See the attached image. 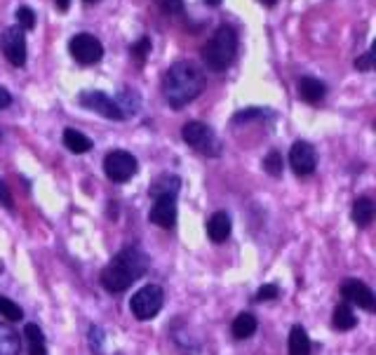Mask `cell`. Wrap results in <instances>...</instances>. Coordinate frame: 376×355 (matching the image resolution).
Listing matches in <instances>:
<instances>
[{"label":"cell","instance_id":"9c48e42d","mask_svg":"<svg viewBox=\"0 0 376 355\" xmlns=\"http://www.w3.org/2000/svg\"><path fill=\"white\" fill-rule=\"evenodd\" d=\"M3 54L8 57V62L21 69L26 64V36L24 29L19 26H10L3 33Z\"/></svg>","mask_w":376,"mask_h":355},{"label":"cell","instance_id":"f546056e","mask_svg":"<svg viewBox=\"0 0 376 355\" xmlns=\"http://www.w3.org/2000/svg\"><path fill=\"white\" fill-rule=\"evenodd\" d=\"M263 111L261 108H247V111H240V113L233 118V123H242V120H252V118H261Z\"/></svg>","mask_w":376,"mask_h":355},{"label":"cell","instance_id":"30bf717a","mask_svg":"<svg viewBox=\"0 0 376 355\" xmlns=\"http://www.w3.org/2000/svg\"><path fill=\"white\" fill-rule=\"evenodd\" d=\"M341 297L346 299L348 304H355L364 310H374L376 308V297L374 292L364 285L362 280H355V278H348L344 285H341Z\"/></svg>","mask_w":376,"mask_h":355},{"label":"cell","instance_id":"277c9868","mask_svg":"<svg viewBox=\"0 0 376 355\" xmlns=\"http://www.w3.org/2000/svg\"><path fill=\"white\" fill-rule=\"evenodd\" d=\"M165 304V292L163 287L158 285H143L134 297L130 299V308H132V315L137 320H153L156 315L160 313Z\"/></svg>","mask_w":376,"mask_h":355},{"label":"cell","instance_id":"cb8c5ba5","mask_svg":"<svg viewBox=\"0 0 376 355\" xmlns=\"http://www.w3.org/2000/svg\"><path fill=\"white\" fill-rule=\"evenodd\" d=\"M16 26L24 31H33L36 29V12L31 8H19L16 10Z\"/></svg>","mask_w":376,"mask_h":355},{"label":"cell","instance_id":"1f68e13d","mask_svg":"<svg viewBox=\"0 0 376 355\" xmlns=\"http://www.w3.org/2000/svg\"><path fill=\"white\" fill-rule=\"evenodd\" d=\"M90 346L94 351H102V327H92L90 330Z\"/></svg>","mask_w":376,"mask_h":355},{"label":"cell","instance_id":"d6986e66","mask_svg":"<svg viewBox=\"0 0 376 355\" xmlns=\"http://www.w3.org/2000/svg\"><path fill=\"white\" fill-rule=\"evenodd\" d=\"M179 186H181V179L174 174H163L156 184L151 186V196L153 198H160V196H172L176 198V193H179Z\"/></svg>","mask_w":376,"mask_h":355},{"label":"cell","instance_id":"484cf974","mask_svg":"<svg viewBox=\"0 0 376 355\" xmlns=\"http://www.w3.org/2000/svg\"><path fill=\"white\" fill-rule=\"evenodd\" d=\"M130 54L137 59V62H143V59L151 54V38H146V36H141L139 41L134 43V45L130 47Z\"/></svg>","mask_w":376,"mask_h":355},{"label":"cell","instance_id":"ac0fdd59","mask_svg":"<svg viewBox=\"0 0 376 355\" xmlns=\"http://www.w3.org/2000/svg\"><path fill=\"white\" fill-rule=\"evenodd\" d=\"M290 355H311V339L301 325H294L290 332Z\"/></svg>","mask_w":376,"mask_h":355},{"label":"cell","instance_id":"6da1fadb","mask_svg":"<svg viewBox=\"0 0 376 355\" xmlns=\"http://www.w3.org/2000/svg\"><path fill=\"white\" fill-rule=\"evenodd\" d=\"M204 90V76L196 64L176 62L163 76V97L172 108H184Z\"/></svg>","mask_w":376,"mask_h":355},{"label":"cell","instance_id":"d4e9b609","mask_svg":"<svg viewBox=\"0 0 376 355\" xmlns=\"http://www.w3.org/2000/svg\"><path fill=\"white\" fill-rule=\"evenodd\" d=\"M263 170H266L270 176H280L282 174V155H280V151H270L266 158H263Z\"/></svg>","mask_w":376,"mask_h":355},{"label":"cell","instance_id":"4fadbf2b","mask_svg":"<svg viewBox=\"0 0 376 355\" xmlns=\"http://www.w3.org/2000/svg\"><path fill=\"white\" fill-rule=\"evenodd\" d=\"M296 90H298V97L306 104H320L325 99V94H327L325 82H320L318 78H311V76L301 78V80L296 82Z\"/></svg>","mask_w":376,"mask_h":355},{"label":"cell","instance_id":"e575fe53","mask_svg":"<svg viewBox=\"0 0 376 355\" xmlns=\"http://www.w3.org/2000/svg\"><path fill=\"white\" fill-rule=\"evenodd\" d=\"M204 5H209V8H219L221 0H204Z\"/></svg>","mask_w":376,"mask_h":355},{"label":"cell","instance_id":"e0dca14e","mask_svg":"<svg viewBox=\"0 0 376 355\" xmlns=\"http://www.w3.org/2000/svg\"><path fill=\"white\" fill-rule=\"evenodd\" d=\"M21 339L10 325L0 323V355H19Z\"/></svg>","mask_w":376,"mask_h":355},{"label":"cell","instance_id":"7a4b0ae2","mask_svg":"<svg viewBox=\"0 0 376 355\" xmlns=\"http://www.w3.org/2000/svg\"><path fill=\"white\" fill-rule=\"evenodd\" d=\"M148 268V259L139 247H125L110 259L102 271V285L110 294L125 292L134 280H139Z\"/></svg>","mask_w":376,"mask_h":355},{"label":"cell","instance_id":"8992f818","mask_svg":"<svg viewBox=\"0 0 376 355\" xmlns=\"http://www.w3.org/2000/svg\"><path fill=\"white\" fill-rule=\"evenodd\" d=\"M69 52L82 66H92L97 62H102L104 57V45L92 36V33H78V36L71 38L69 43Z\"/></svg>","mask_w":376,"mask_h":355},{"label":"cell","instance_id":"52a82bcc","mask_svg":"<svg viewBox=\"0 0 376 355\" xmlns=\"http://www.w3.org/2000/svg\"><path fill=\"white\" fill-rule=\"evenodd\" d=\"M181 137H184V141L188 144V146L198 148L200 153L217 155L219 144H217V139H214L212 130H209L207 125L198 123V120H193V123H186L184 130H181Z\"/></svg>","mask_w":376,"mask_h":355},{"label":"cell","instance_id":"7402d4cb","mask_svg":"<svg viewBox=\"0 0 376 355\" xmlns=\"http://www.w3.org/2000/svg\"><path fill=\"white\" fill-rule=\"evenodd\" d=\"M331 325H334V330H339V332H348V330H353V327L357 325V318L353 315V310H351L348 304H339V306L334 308Z\"/></svg>","mask_w":376,"mask_h":355},{"label":"cell","instance_id":"836d02e7","mask_svg":"<svg viewBox=\"0 0 376 355\" xmlns=\"http://www.w3.org/2000/svg\"><path fill=\"white\" fill-rule=\"evenodd\" d=\"M54 5H57L59 12H66V10H69V5H71V0H54Z\"/></svg>","mask_w":376,"mask_h":355},{"label":"cell","instance_id":"7c38bea8","mask_svg":"<svg viewBox=\"0 0 376 355\" xmlns=\"http://www.w3.org/2000/svg\"><path fill=\"white\" fill-rule=\"evenodd\" d=\"M153 207H151V224L160 226V229H174L176 224V198L172 196H160V198H153Z\"/></svg>","mask_w":376,"mask_h":355},{"label":"cell","instance_id":"8fae6325","mask_svg":"<svg viewBox=\"0 0 376 355\" xmlns=\"http://www.w3.org/2000/svg\"><path fill=\"white\" fill-rule=\"evenodd\" d=\"M290 165L292 170L296 172L298 176L313 174L315 165H318V155H315V148L308 141H296L290 151Z\"/></svg>","mask_w":376,"mask_h":355},{"label":"cell","instance_id":"5b68a950","mask_svg":"<svg viewBox=\"0 0 376 355\" xmlns=\"http://www.w3.org/2000/svg\"><path fill=\"white\" fill-rule=\"evenodd\" d=\"M137 170H139V163H137L134 155L127 151H110L106 153V158H104V172H106V176L110 181H115V184L130 181L132 176L137 174Z\"/></svg>","mask_w":376,"mask_h":355},{"label":"cell","instance_id":"44dd1931","mask_svg":"<svg viewBox=\"0 0 376 355\" xmlns=\"http://www.w3.org/2000/svg\"><path fill=\"white\" fill-rule=\"evenodd\" d=\"M235 339H250V336L257 332V318L252 313H240L233 320V327H231Z\"/></svg>","mask_w":376,"mask_h":355},{"label":"cell","instance_id":"9a60e30c","mask_svg":"<svg viewBox=\"0 0 376 355\" xmlns=\"http://www.w3.org/2000/svg\"><path fill=\"white\" fill-rule=\"evenodd\" d=\"M374 214H376V207H374V203L369 201V198H357L355 203H353V221H355L357 226H369L374 221Z\"/></svg>","mask_w":376,"mask_h":355},{"label":"cell","instance_id":"3957f363","mask_svg":"<svg viewBox=\"0 0 376 355\" xmlns=\"http://www.w3.org/2000/svg\"><path fill=\"white\" fill-rule=\"evenodd\" d=\"M237 52V33L233 26L224 24L214 31V36L202 47V59L212 71H226L235 59Z\"/></svg>","mask_w":376,"mask_h":355},{"label":"cell","instance_id":"ffe728a7","mask_svg":"<svg viewBox=\"0 0 376 355\" xmlns=\"http://www.w3.org/2000/svg\"><path fill=\"white\" fill-rule=\"evenodd\" d=\"M24 336H26V341H29V355H47L45 336H43L40 327L29 323L24 327Z\"/></svg>","mask_w":376,"mask_h":355},{"label":"cell","instance_id":"f1b7e54d","mask_svg":"<svg viewBox=\"0 0 376 355\" xmlns=\"http://www.w3.org/2000/svg\"><path fill=\"white\" fill-rule=\"evenodd\" d=\"M372 66H374V49H369L367 54H362L360 59H355L357 71H372Z\"/></svg>","mask_w":376,"mask_h":355},{"label":"cell","instance_id":"83f0119b","mask_svg":"<svg viewBox=\"0 0 376 355\" xmlns=\"http://www.w3.org/2000/svg\"><path fill=\"white\" fill-rule=\"evenodd\" d=\"M280 297V287L278 285H263L261 290L257 292V301H273V299Z\"/></svg>","mask_w":376,"mask_h":355},{"label":"cell","instance_id":"4dcf8cb0","mask_svg":"<svg viewBox=\"0 0 376 355\" xmlns=\"http://www.w3.org/2000/svg\"><path fill=\"white\" fill-rule=\"evenodd\" d=\"M0 205H5V207L12 209L14 207V201H12V193H10V188L0 181Z\"/></svg>","mask_w":376,"mask_h":355},{"label":"cell","instance_id":"5bb4252c","mask_svg":"<svg viewBox=\"0 0 376 355\" xmlns=\"http://www.w3.org/2000/svg\"><path fill=\"white\" fill-rule=\"evenodd\" d=\"M207 236L212 242H224L231 236V216L226 212H214L207 221Z\"/></svg>","mask_w":376,"mask_h":355},{"label":"cell","instance_id":"4316f807","mask_svg":"<svg viewBox=\"0 0 376 355\" xmlns=\"http://www.w3.org/2000/svg\"><path fill=\"white\" fill-rule=\"evenodd\" d=\"M158 5H160V10L169 16L184 14V0H158Z\"/></svg>","mask_w":376,"mask_h":355},{"label":"cell","instance_id":"d6a6232c","mask_svg":"<svg viewBox=\"0 0 376 355\" xmlns=\"http://www.w3.org/2000/svg\"><path fill=\"white\" fill-rule=\"evenodd\" d=\"M10 104H12V94H10L8 90H5L3 85H0V111L8 108Z\"/></svg>","mask_w":376,"mask_h":355},{"label":"cell","instance_id":"8d00e7d4","mask_svg":"<svg viewBox=\"0 0 376 355\" xmlns=\"http://www.w3.org/2000/svg\"><path fill=\"white\" fill-rule=\"evenodd\" d=\"M85 3H99V0H85Z\"/></svg>","mask_w":376,"mask_h":355},{"label":"cell","instance_id":"ba28073f","mask_svg":"<svg viewBox=\"0 0 376 355\" xmlns=\"http://www.w3.org/2000/svg\"><path fill=\"white\" fill-rule=\"evenodd\" d=\"M78 102H80V106H85L90 111H97L99 115H104V118H108V120H125V113L120 111L118 104H115L110 97H106L104 92H99V90L82 92L78 97Z\"/></svg>","mask_w":376,"mask_h":355},{"label":"cell","instance_id":"2e32d148","mask_svg":"<svg viewBox=\"0 0 376 355\" xmlns=\"http://www.w3.org/2000/svg\"><path fill=\"white\" fill-rule=\"evenodd\" d=\"M64 146L69 148L71 153H87L92 148V139L90 137H85L82 132L73 130V127H69V130L64 132Z\"/></svg>","mask_w":376,"mask_h":355},{"label":"cell","instance_id":"d590c367","mask_svg":"<svg viewBox=\"0 0 376 355\" xmlns=\"http://www.w3.org/2000/svg\"><path fill=\"white\" fill-rule=\"evenodd\" d=\"M261 3H263V5H268V8H273V5H275V0H261Z\"/></svg>","mask_w":376,"mask_h":355},{"label":"cell","instance_id":"603a6c76","mask_svg":"<svg viewBox=\"0 0 376 355\" xmlns=\"http://www.w3.org/2000/svg\"><path fill=\"white\" fill-rule=\"evenodd\" d=\"M0 315H3V318H8L10 323H16V320L24 318L21 308L16 306L12 299H8V297H0Z\"/></svg>","mask_w":376,"mask_h":355}]
</instances>
